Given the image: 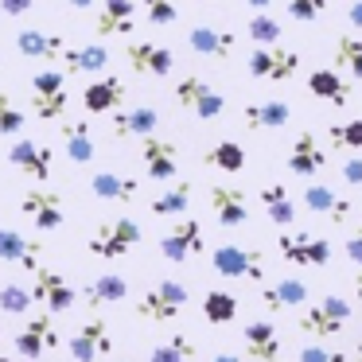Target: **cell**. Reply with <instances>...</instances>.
Segmentation results:
<instances>
[{"instance_id":"obj_3","label":"cell","mask_w":362,"mask_h":362,"mask_svg":"<svg viewBox=\"0 0 362 362\" xmlns=\"http://www.w3.org/2000/svg\"><path fill=\"white\" fill-rule=\"evenodd\" d=\"M32 113L40 121H59L66 117L71 105V90H66V74L63 71H35L32 74Z\"/></svg>"},{"instance_id":"obj_39","label":"cell","mask_w":362,"mask_h":362,"mask_svg":"<svg viewBox=\"0 0 362 362\" xmlns=\"http://www.w3.org/2000/svg\"><path fill=\"white\" fill-rule=\"evenodd\" d=\"M335 71H346L351 78L362 82V40H354V35H339L335 40Z\"/></svg>"},{"instance_id":"obj_37","label":"cell","mask_w":362,"mask_h":362,"mask_svg":"<svg viewBox=\"0 0 362 362\" xmlns=\"http://www.w3.org/2000/svg\"><path fill=\"white\" fill-rule=\"evenodd\" d=\"M203 164L218 168V172H226V175H238L245 168V148L238 141H214L211 148L203 152Z\"/></svg>"},{"instance_id":"obj_29","label":"cell","mask_w":362,"mask_h":362,"mask_svg":"<svg viewBox=\"0 0 362 362\" xmlns=\"http://www.w3.org/2000/svg\"><path fill=\"white\" fill-rule=\"evenodd\" d=\"M63 148H66V160H71V164H90V160L98 156L90 121H66L63 125Z\"/></svg>"},{"instance_id":"obj_33","label":"cell","mask_w":362,"mask_h":362,"mask_svg":"<svg viewBox=\"0 0 362 362\" xmlns=\"http://www.w3.org/2000/svg\"><path fill=\"white\" fill-rule=\"evenodd\" d=\"M261 206H265L273 226H292V222H296V203H292L284 183H265V187H261Z\"/></svg>"},{"instance_id":"obj_32","label":"cell","mask_w":362,"mask_h":362,"mask_svg":"<svg viewBox=\"0 0 362 362\" xmlns=\"http://www.w3.org/2000/svg\"><path fill=\"white\" fill-rule=\"evenodd\" d=\"M125 296H129V281H125L121 273H102V276H94V281L86 284V292H82V300H86L90 308L121 304Z\"/></svg>"},{"instance_id":"obj_38","label":"cell","mask_w":362,"mask_h":362,"mask_svg":"<svg viewBox=\"0 0 362 362\" xmlns=\"http://www.w3.org/2000/svg\"><path fill=\"white\" fill-rule=\"evenodd\" d=\"M199 354L195 339L183 335V331H175V335H168L164 343H156L148 351V362H191Z\"/></svg>"},{"instance_id":"obj_2","label":"cell","mask_w":362,"mask_h":362,"mask_svg":"<svg viewBox=\"0 0 362 362\" xmlns=\"http://www.w3.org/2000/svg\"><path fill=\"white\" fill-rule=\"evenodd\" d=\"M136 245H141V226H136V218H125V214L113 218V222H102V226L86 238V250L102 261H121V257H129Z\"/></svg>"},{"instance_id":"obj_5","label":"cell","mask_w":362,"mask_h":362,"mask_svg":"<svg viewBox=\"0 0 362 362\" xmlns=\"http://www.w3.org/2000/svg\"><path fill=\"white\" fill-rule=\"evenodd\" d=\"M172 94H175V102H180L187 113H195L199 121H214V117L226 113V98H222L206 78H199V74H183V78L172 86Z\"/></svg>"},{"instance_id":"obj_7","label":"cell","mask_w":362,"mask_h":362,"mask_svg":"<svg viewBox=\"0 0 362 362\" xmlns=\"http://www.w3.org/2000/svg\"><path fill=\"white\" fill-rule=\"evenodd\" d=\"M276 250L288 265H312V269H323L331 261V242L327 238H315L308 230H281L276 238Z\"/></svg>"},{"instance_id":"obj_30","label":"cell","mask_w":362,"mask_h":362,"mask_svg":"<svg viewBox=\"0 0 362 362\" xmlns=\"http://www.w3.org/2000/svg\"><path fill=\"white\" fill-rule=\"evenodd\" d=\"M110 47L102 43H86V47H66L63 51V63H66V74H102L110 66Z\"/></svg>"},{"instance_id":"obj_58","label":"cell","mask_w":362,"mask_h":362,"mask_svg":"<svg viewBox=\"0 0 362 362\" xmlns=\"http://www.w3.org/2000/svg\"><path fill=\"white\" fill-rule=\"evenodd\" d=\"M0 339H4V331H0Z\"/></svg>"},{"instance_id":"obj_4","label":"cell","mask_w":362,"mask_h":362,"mask_svg":"<svg viewBox=\"0 0 362 362\" xmlns=\"http://www.w3.org/2000/svg\"><path fill=\"white\" fill-rule=\"evenodd\" d=\"M32 276H35V284H32V300L43 308V315H51V320H55V315H66L74 304H78V292H74V284L66 281V276L59 273V269L40 265Z\"/></svg>"},{"instance_id":"obj_55","label":"cell","mask_w":362,"mask_h":362,"mask_svg":"<svg viewBox=\"0 0 362 362\" xmlns=\"http://www.w3.org/2000/svg\"><path fill=\"white\" fill-rule=\"evenodd\" d=\"M0 362H28V358H20V354H0Z\"/></svg>"},{"instance_id":"obj_10","label":"cell","mask_w":362,"mask_h":362,"mask_svg":"<svg viewBox=\"0 0 362 362\" xmlns=\"http://www.w3.org/2000/svg\"><path fill=\"white\" fill-rule=\"evenodd\" d=\"M203 250H206V238H203V222L199 218H180L175 226H168L160 234V253L172 265H183V261L199 257Z\"/></svg>"},{"instance_id":"obj_20","label":"cell","mask_w":362,"mask_h":362,"mask_svg":"<svg viewBox=\"0 0 362 362\" xmlns=\"http://www.w3.org/2000/svg\"><path fill=\"white\" fill-rule=\"evenodd\" d=\"M242 346L253 362H276L281 358V331L273 320H250L242 331Z\"/></svg>"},{"instance_id":"obj_17","label":"cell","mask_w":362,"mask_h":362,"mask_svg":"<svg viewBox=\"0 0 362 362\" xmlns=\"http://www.w3.org/2000/svg\"><path fill=\"white\" fill-rule=\"evenodd\" d=\"M40 257H43V245L35 242V238H28L24 230H16V226H0V261L35 273V269L43 265Z\"/></svg>"},{"instance_id":"obj_35","label":"cell","mask_w":362,"mask_h":362,"mask_svg":"<svg viewBox=\"0 0 362 362\" xmlns=\"http://www.w3.org/2000/svg\"><path fill=\"white\" fill-rule=\"evenodd\" d=\"M308 90H312L320 102H331V105H346L351 102V86L343 82L339 71H312L308 74Z\"/></svg>"},{"instance_id":"obj_48","label":"cell","mask_w":362,"mask_h":362,"mask_svg":"<svg viewBox=\"0 0 362 362\" xmlns=\"http://www.w3.org/2000/svg\"><path fill=\"white\" fill-rule=\"evenodd\" d=\"M0 12H4V16H12V20L32 16V12H35V0H0Z\"/></svg>"},{"instance_id":"obj_9","label":"cell","mask_w":362,"mask_h":362,"mask_svg":"<svg viewBox=\"0 0 362 362\" xmlns=\"http://www.w3.org/2000/svg\"><path fill=\"white\" fill-rule=\"evenodd\" d=\"M211 265L218 276L226 281H265V261L257 250H245V245H218L211 253Z\"/></svg>"},{"instance_id":"obj_42","label":"cell","mask_w":362,"mask_h":362,"mask_svg":"<svg viewBox=\"0 0 362 362\" xmlns=\"http://www.w3.org/2000/svg\"><path fill=\"white\" fill-rule=\"evenodd\" d=\"M24 125H28L24 110L12 102V94L0 90V136H20V133H24Z\"/></svg>"},{"instance_id":"obj_41","label":"cell","mask_w":362,"mask_h":362,"mask_svg":"<svg viewBox=\"0 0 362 362\" xmlns=\"http://www.w3.org/2000/svg\"><path fill=\"white\" fill-rule=\"evenodd\" d=\"M245 35L253 40V47H276V43H281V35H284V28L276 24L269 12H257V16L245 24Z\"/></svg>"},{"instance_id":"obj_31","label":"cell","mask_w":362,"mask_h":362,"mask_svg":"<svg viewBox=\"0 0 362 362\" xmlns=\"http://www.w3.org/2000/svg\"><path fill=\"white\" fill-rule=\"evenodd\" d=\"M261 304H265L269 312L300 308V304H308V284L296 281V276H288V281H276V284H265V288H261Z\"/></svg>"},{"instance_id":"obj_14","label":"cell","mask_w":362,"mask_h":362,"mask_svg":"<svg viewBox=\"0 0 362 362\" xmlns=\"http://www.w3.org/2000/svg\"><path fill=\"white\" fill-rule=\"evenodd\" d=\"M141 164H144V175L156 183H168L180 175V148H175V141H168V136H144L141 141Z\"/></svg>"},{"instance_id":"obj_23","label":"cell","mask_w":362,"mask_h":362,"mask_svg":"<svg viewBox=\"0 0 362 362\" xmlns=\"http://www.w3.org/2000/svg\"><path fill=\"white\" fill-rule=\"evenodd\" d=\"M187 47L195 51V55H203V59H230L234 55V47H238V40H234V32H226V28H214V24H195L187 32Z\"/></svg>"},{"instance_id":"obj_34","label":"cell","mask_w":362,"mask_h":362,"mask_svg":"<svg viewBox=\"0 0 362 362\" xmlns=\"http://www.w3.org/2000/svg\"><path fill=\"white\" fill-rule=\"evenodd\" d=\"M238 296L234 292H226V288H211V292H203V320L211 323V327H226V323H234L238 320Z\"/></svg>"},{"instance_id":"obj_47","label":"cell","mask_w":362,"mask_h":362,"mask_svg":"<svg viewBox=\"0 0 362 362\" xmlns=\"http://www.w3.org/2000/svg\"><path fill=\"white\" fill-rule=\"evenodd\" d=\"M339 175H343V183H351V187H362V156H351L339 164Z\"/></svg>"},{"instance_id":"obj_53","label":"cell","mask_w":362,"mask_h":362,"mask_svg":"<svg viewBox=\"0 0 362 362\" xmlns=\"http://www.w3.org/2000/svg\"><path fill=\"white\" fill-rule=\"evenodd\" d=\"M245 4H250V8H253V12H265V8H269V4H273V0H245Z\"/></svg>"},{"instance_id":"obj_22","label":"cell","mask_w":362,"mask_h":362,"mask_svg":"<svg viewBox=\"0 0 362 362\" xmlns=\"http://www.w3.org/2000/svg\"><path fill=\"white\" fill-rule=\"evenodd\" d=\"M323 168H327V152L315 141V133H308V129L296 133V141H292V148H288V172L300 175V180H312Z\"/></svg>"},{"instance_id":"obj_18","label":"cell","mask_w":362,"mask_h":362,"mask_svg":"<svg viewBox=\"0 0 362 362\" xmlns=\"http://www.w3.org/2000/svg\"><path fill=\"white\" fill-rule=\"evenodd\" d=\"M125 59H129V66H133L136 74H144V78H168V74H172V66H175V55H172V51L160 47V43H152V40L129 43V47H125Z\"/></svg>"},{"instance_id":"obj_13","label":"cell","mask_w":362,"mask_h":362,"mask_svg":"<svg viewBox=\"0 0 362 362\" xmlns=\"http://www.w3.org/2000/svg\"><path fill=\"white\" fill-rule=\"evenodd\" d=\"M20 211L32 218V226H40L43 234H51V230H59L66 222V203L63 195H55V191L47 187H32L20 195Z\"/></svg>"},{"instance_id":"obj_36","label":"cell","mask_w":362,"mask_h":362,"mask_svg":"<svg viewBox=\"0 0 362 362\" xmlns=\"http://www.w3.org/2000/svg\"><path fill=\"white\" fill-rule=\"evenodd\" d=\"M187 206H191V183L187 180L172 183L168 191H160V195L148 199V211L156 214V218H175V214H187Z\"/></svg>"},{"instance_id":"obj_44","label":"cell","mask_w":362,"mask_h":362,"mask_svg":"<svg viewBox=\"0 0 362 362\" xmlns=\"http://www.w3.org/2000/svg\"><path fill=\"white\" fill-rule=\"evenodd\" d=\"M141 8L148 16V24H156V28H168L180 20V0H141Z\"/></svg>"},{"instance_id":"obj_54","label":"cell","mask_w":362,"mask_h":362,"mask_svg":"<svg viewBox=\"0 0 362 362\" xmlns=\"http://www.w3.org/2000/svg\"><path fill=\"white\" fill-rule=\"evenodd\" d=\"M66 4H71V8H90L94 0H66Z\"/></svg>"},{"instance_id":"obj_19","label":"cell","mask_w":362,"mask_h":362,"mask_svg":"<svg viewBox=\"0 0 362 362\" xmlns=\"http://www.w3.org/2000/svg\"><path fill=\"white\" fill-rule=\"evenodd\" d=\"M211 211L218 218V226H245L250 222V199L242 187H230V183H214L211 187Z\"/></svg>"},{"instance_id":"obj_40","label":"cell","mask_w":362,"mask_h":362,"mask_svg":"<svg viewBox=\"0 0 362 362\" xmlns=\"http://www.w3.org/2000/svg\"><path fill=\"white\" fill-rule=\"evenodd\" d=\"M32 308H35V300L28 284H16V281L0 284V312L4 315H28Z\"/></svg>"},{"instance_id":"obj_49","label":"cell","mask_w":362,"mask_h":362,"mask_svg":"<svg viewBox=\"0 0 362 362\" xmlns=\"http://www.w3.org/2000/svg\"><path fill=\"white\" fill-rule=\"evenodd\" d=\"M346 257H351V261H354V265H358V269H362V226H358V230H354V234H351V238H346Z\"/></svg>"},{"instance_id":"obj_51","label":"cell","mask_w":362,"mask_h":362,"mask_svg":"<svg viewBox=\"0 0 362 362\" xmlns=\"http://www.w3.org/2000/svg\"><path fill=\"white\" fill-rule=\"evenodd\" d=\"M206 362H242V358H238L234 351H218V354H211Z\"/></svg>"},{"instance_id":"obj_15","label":"cell","mask_w":362,"mask_h":362,"mask_svg":"<svg viewBox=\"0 0 362 362\" xmlns=\"http://www.w3.org/2000/svg\"><path fill=\"white\" fill-rule=\"evenodd\" d=\"M12 346H16V354H20V358H28V362L43 358L47 351H55V346H59V327H55V320H51V315H32V320H28L24 327L16 331Z\"/></svg>"},{"instance_id":"obj_52","label":"cell","mask_w":362,"mask_h":362,"mask_svg":"<svg viewBox=\"0 0 362 362\" xmlns=\"http://www.w3.org/2000/svg\"><path fill=\"white\" fill-rule=\"evenodd\" d=\"M354 300H358V308H362V269L354 273Z\"/></svg>"},{"instance_id":"obj_27","label":"cell","mask_w":362,"mask_h":362,"mask_svg":"<svg viewBox=\"0 0 362 362\" xmlns=\"http://www.w3.org/2000/svg\"><path fill=\"white\" fill-rule=\"evenodd\" d=\"M304 206L312 214H323V218L335 222V226H343V222L351 218V199L335 195V191L323 187V183H308L304 187Z\"/></svg>"},{"instance_id":"obj_16","label":"cell","mask_w":362,"mask_h":362,"mask_svg":"<svg viewBox=\"0 0 362 362\" xmlns=\"http://www.w3.org/2000/svg\"><path fill=\"white\" fill-rule=\"evenodd\" d=\"M129 86L117 78V74H105V78H94L86 90H82V110L90 117H105V113H117L125 105Z\"/></svg>"},{"instance_id":"obj_26","label":"cell","mask_w":362,"mask_h":362,"mask_svg":"<svg viewBox=\"0 0 362 362\" xmlns=\"http://www.w3.org/2000/svg\"><path fill=\"white\" fill-rule=\"evenodd\" d=\"M90 195L102 199V203H133L136 195H141V187H136L133 175L125 172H94L90 175Z\"/></svg>"},{"instance_id":"obj_12","label":"cell","mask_w":362,"mask_h":362,"mask_svg":"<svg viewBox=\"0 0 362 362\" xmlns=\"http://www.w3.org/2000/svg\"><path fill=\"white\" fill-rule=\"evenodd\" d=\"M113 354V335L105 320H82L71 335V358L74 362H105Z\"/></svg>"},{"instance_id":"obj_6","label":"cell","mask_w":362,"mask_h":362,"mask_svg":"<svg viewBox=\"0 0 362 362\" xmlns=\"http://www.w3.org/2000/svg\"><path fill=\"white\" fill-rule=\"evenodd\" d=\"M346 320H351V304L331 292V296H320L315 304H308V312L296 320V327L304 331V335L331 339V335H339V331L346 327Z\"/></svg>"},{"instance_id":"obj_1","label":"cell","mask_w":362,"mask_h":362,"mask_svg":"<svg viewBox=\"0 0 362 362\" xmlns=\"http://www.w3.org/2000/svg\"><path fill=\"white\" fill-rule=\"evenodd\" d=\"M187 300H191V292L183 281H156L152 288H144L136 296V315L144 323H172V320H180Z\"/></svg>"},{"instance_id":"obj_45","label":"cell","mask_w":362,"mask_h":362,"mask_svg":"<svg viewBox=\"0 0 362 362\" xmlns=\"http://www.w3.org/2000/svg\"><path fill=\"white\" fill-rule=\"evenodd\" d=\"M327 12V0H288V16L296 24H315Z\"/></svg>"},{"instance_id":"obj_28","label":"cell","mask_w":362,"mask_h":362,"mask_svg":"<svg viewBox=\"0 0 362 362\" xmlns=\"http://www.w3.org/2000/svg\"><path fill=\"white\" fill-rule=\"evenodd\" d=\"M292 117L288 102H276V98H269V102H250L242 110V121L250 133H273V129H284Z\"/></svg>"},{"instance_id":"obj_43","label":"cell","mask_w":362,"mask_h":362,"mask_svg":"<svg viewBox=\"0 0 362 362\" xmlns=\"http://www.w3.org/2000/svg\"><path fill=\"white\" fill-rule=\"evenodd\" d=\"M327 141L335 144V148H362V117L354 121H343V125H327Z\"/></svg>"},{"instance_id":"obj_57","label":"cell","mask_w":362,"mask_h":362,"mask_svg":"<svg viewBox=\"0 0 362 362\" xmlns=\"http://www.w3.org/2000/svg\"><path fill=\"white\" fill-rule=\"evenodd\" d=\"M203 4H218V0H203Z\"/></svg>"},{"instance_id":"obj_25","label":"cell","mask_w":362,"mask_h":362,"mask_svg":"<svg viewBox=\"0 0 362 362\" xmlns=\"http://www.w3.org/2000/svg\"><path fill=\"white\" fill-rule=\"evenodd\" d=\"M133 28H136V0H105L94 20V32L102 40H110V35H133Z\"/></svg>"},{"instance_id":"obj_46","label":"cell","mask_w":362,"mask_h":362,"mask_svg":"<svg viewBox=\"0 0 362 362\" xmlns=\"http://www.w3.org/2000/svg\"><path fill=\"white\" fill-rule=\"evenodd\" d=\"M296 362H346V354L331 351V346H320V343H308V346H300Z\"/></svg>"},{"instance_id":"obj_21","label":"cell","mask_w":362,"mask_h":362,"mask_svg":"<svg viewBox=\"0 0 362 362\" xmlns=\"http://www.w3.org/2000/svg\"><path fill=\"white\" fill-rule=\"evenodd\" d=\"M156 129H160V113L152 110V105H133V110L110 113V133L117 136V141H129V136L144 141V136H152Z\"/></svg>"},{"instance_id":"obj_56","label":"cell","mask_w":362,"mask_h":362,"mask_svg":"<svg viewBox=\"0 0 362 362\" xmlns=\"http://www.w3.org/2000/svg\"><path fill=\"white\" fill-rule=\"evenodd\" d=\"M354 362H362V343H358V346H354Z\"/></svg>"},{"instance_id":"obj_8","label":"cell","mask_w":362,"mask_h":362,"mask_svg":"<svg viewBox=\"0 0 362 362\" xmlns=\"http://www.w3.org/2000/svg\"><path fill=\"white\" fill-rule=\"evenodd\" d=\"M245 71L257 82H288V78H296V71H300V55L288 47H281V43H276V47H253L250 59H245Z\"/></svg>"},{"instance_id":"obj_24","label":"cell","mask_w":362,"mask_h":362,"mask_svg":"<svg viewBox=\"0 0 362 362\" xmlns=\"http://www.w3.org/2000/svg\"><path fill=\"white\" fill-rule=\"evenodd\" d=\"M16 51L24 59H35V63H55V59H63L66 51V40L59 32H43V28H24V32L16 35Z\"/></svg>"},{"instance_id":"obj_50","label":"cell","mask_w":362,"mask_h":362,"mask_svg":"<svg viewBox=\"0 0 362 362\" xmlns=\"http://www.w3.org/2000/svg\"><path fill=\"white\" fill-rule=\"evenodd\" d=\"M346 20H351V24H354V28H358V32H362V0H354L351 8H346Z\"/></svg>"},{"instance_id":"obj_11","label":"cell","mask_w":362,"mask_h":362,"mask_svg":"<svg viewBox=\"0 0 362 362\" xmlns=\"http://www.w3.org/2000/svg\"><path fill=\"white\" fill-rule=\"evenodd\" d=\"M8 164L16 168L20 175H28V180L47 183L51 172H55V148L32 141V136H16V141H12V148H8Z\"/></svg>"}]
</instances>
